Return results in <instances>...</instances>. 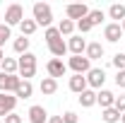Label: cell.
<instances>
[{
  "mask_svg": "<svg viewBox=\"0 0 125 123\" xmlns=\"http://www.w3.org/2000/svg\"><path fill=\"white\" fill-rule=\"evenodd\" d=\"M43 39H46V44H48V48H51V53H53L55 58H60V61H62V56L67 53V44L62 41V36H60V31H58V27H48L46 34H43Z\"/></svg>",
  "mask_w": 125,
  "mask_h": 123,
  "instance_id": "obj_1",
  "label": "cell"
},
{
  "mask_svg": "<svg viewBox=\"0 0 125 123\" xmlns=\"http://www.w3.org/2000/svg\"><path fill=\"white\" fill-rule=\"evenodd\" d=\"M31 15H34V22L36 24H41V27H51V22H53V10H51V5L46 2H36L34 7H31Z\"/></svg>",
  "mask_w": 125,
  "mask_h": 123,
  "instance_id": "obj_2",
  "label": "cell"
},
{
  "mask_svg": "<svg viewBox=\"0 0 125 123\" xmlns=\"http://www.w3.org/2000/svg\"><path fill=\"white\" fill-rule=\"evenodd\" d=\"M19 77L22 80H31V77L36 75V56L34 53H24V56H19Z\"/></svg>",
  "mask_w": 125,
  "mask_h": 123,
  "instance_id": "obj_3",
  "label": "cell"
},
{
  "mask_svg": "<svg viewBox=\"0 0 125 123\" xmlns=\"http://www.w3.org/2000/svg\"><path fill=\"white\" fill-rule=\"evenodd\" d=\"M67 68H70L75 75H87V73L92 70V61H89L87 56H72V58L67 61Z\"/></svg>",
  "mask_w": 125,
  "mask_h": 123,
  "instance_id": "obj_4",
  "label": "cell"
},
{
  "mask_svg": "<svg viewBox=\"0 0 125 123\" xmlns=\"http://www.w3.org/2000/svg\"><path fill=\"white\" fill-rule=\"evenodd\" d=\"M84 77H87V85H89V89L99 92V89L104 87V82H106V70H104V68H92V70H89Z\"/></svg>",
  "mask_w": 125,
  "mask_h": 123,
  "instance_id": "obj_5",
  "label": "cell"
},
{
  "mask_svg": "<svg viewBox=\"0 0 125 123\" xmlns=\"http://www.w3.org/2000/svg\"><path fill=\"white\" fill-rule=\"evenodd\" d=\"M22 19H24V10H22V5L12 2V5L5 10V24H7V27H19Z\"/></svg>",
  "mask_w": 125,
  "mask_h": 123,
  "instance_id": "obj_6",
  "label": "cell"
},
{
  "mask_svg": "<svg viewBox=\"0 0 125 123\" xmlns=\"http://www.w3.org/2000/svg\"><path fill=\"white\" fill-rule=\"evenodd\" d=\"M19 82H22V77L19 75H7V73H0V92L5 94H15L17 87H19Z\"/></svg>",
  "mask_w": 125,
  "mask_h": 123,
  "instance_id": "obj_7",
  "label": "cell"
},
{
  "mask_svg": "<svg viewBox=\"0 0 125 123\" xmlns=\"http://www.w3.org/2000/svg\"><path fill=\"white\" fill-rule=\"evenodd\" d=\"M15 106H17V97H15V94L0 92V118H5V116L15 113Z\"/></svg>",
  "mask_w": 125,
  "mask_h": 123,
  "instance_id": "obj_8",
  "label": "cell"
},
{
  "mask_svg": "<svg viewBox=\"0 0 125 123\" xmlns=\"http://www.w3.org/2000/svg\"><path fill=\"white\" fill-rule=\"evenodd\" d=\"M65 12H67V19L79 22V19H84V17L89 15V7H87L84 2H72V5H67V7H65Z\"/></svg>",
  "mask_w": 125,
  "mask_h": 123,
  "instance_id": "obj_9",
  "label": "cell"
},
{
  "mask_svg": "<svg viewBox=\"0 0 125 123\" xmlns=\"http://www.w3.org/2000/svg\"><path fill=\"white\" fill-rule=\"evenodd\" d=\"M104 39L108 41V44H118L120 39H123V27L118 24V22H111L104 27Z\"/></svg>",
  "mask_w": 125,
  "mask_h": 123,
  "instance_id": "obj_10",
  "label": "cell"
},
{
  "mask_svg": "<svg viewBox=\"0 0 125 123\" xmlns=\"http://www.w3.org/2000/svg\"><path fill=\"white\" fill-rule=\"evenodd\" d=\"M46 70H48V77H53V80H58L67 73V65L60 61V58H53V61L46 63Z\"/></svg>",
  "mask_w": 125,
  "mask_h": 123,
  "instance_id": "obj_11",
  "label": "cell"
},
{
  "mask_svg": "<svg viewBox=\"0 0 125 123\" xmlns=\"http://www.w3.org/2000/svg\"><path fill=\"white\" fill-rule=\"evenodd\" d=\"M96 104L101 106V111H104V109H111L115 104V94L111 92V89H99V92H96Z\"/></svg>",
  "mask_w": 125,
  "mask_h": 123,
  "instance_id": "obj_12",
  "label": "cell"
},
{
  "mask_svg": "<svg viewBox=\"0 0 125 123\" xmlns=\"http://www.w3.org/2000/svg\"><path fill=\"white\" fill-rule=\"evenodd\" d=\"M67 87H70V92H75V94H82L84 89H89L87 77H84V75H72V77H70V82H67Z\"/></svg>",
  "mask_w": 125,
  "mask_h": 123,
  "instance_id": "obj_13",
  "label": "cell"
},
{
  "mask_svg": "<svg viewBox=\"0 0 125 123\" xmlns=\"http://www.w3.org/2000/svg\"><path fill=\"white\" fill-rule=\"evenodd\" d=\"M67 51H70L72 56H82V53L87 51V41H84L82 36H70V41H67Z\"/></svg>",
  "mask_w": 125,
  "mask_h": 123,
  "instance_id": "obj_14",
  "label": "cell"
},
{
  "mask_svg": "<svg viewBox=\"0 0 125 123\" xmlns=\"http://www.w3.org/2000/svg\"><path fill=\"white\" fill-rule=\"evenodd\" d=\"M29 123H48V113L43 106H39V104H34L29 109Z\"/></svg>",
  "mask_w": 125,
  "mask_h": 123,
  "instance_id": "obj_15",
  "label": "cell"
},
{
  "mask_svg": "<svg viewBox=\"0 0 125 123\" xmlns=\"http://www.w3.org/2000/svg\"><path fill=\"white\" fill-rule=\"evenodd\" d=\"M84 56H87L89 61H99V58H104V46H101V41H92V44H87Z\"/></svg>",
  "mask_w": 125,
  "mask_h": 123,
  "instance_id": "obj_16",
  "label": "cell"
},
{
  "mask_svg": "<svg viewBox=\"0 0 125 123\" xmlns=\"http://www.w3.org/2000/svg\"><path fill=\"white\" fill-rule=\"evenodd\" d=\"M39 89H41V94H43V97H51V94H55V92H58V80H53V77H43Z\"/></svg>",
  "mask_w": 125,
  "mask_h": 123,
  "instance_id": "obj_17",
  "label": "cell"
},
{
  "mask_svg": "<svg viewBox=\"0 0 125 123\" xmlns=\"http://www.w3.org/2000/svg\"><path fill=\"white\" fill-rule=\"evenodd\" d=\"M31 94H34V85H31L29 80H22L19 87H17V92H15V97L17 99H29Z\"/></svg>",
  "mask_w": 125,
  "mask_h": 123,
  "instance_id": "obj_18",
  "label": "cell"
},
{
  "mask_svg": "<svg viewBox=\"0 0 125 123\" xmlns=\"http://www.w3.org/2000/svg\"><path fill=\"white\" fill-rule=\"evenodd\" d=\"M79 99V106H84V109H92L94 104H96V92L94 89H84V92L77 97Z\"/></svg>",
  "mask_w": 125,
  "mask_h": 123,
  "instance_id": "obj_19",
  "label": "cell"
},
{
  "mask_svg": "<svg viewBox=\"0 0 125 123\" xmlns=\"http://www.w3.org/2000/svg\"><path fill=\"white\" fill-rule=\"evenodd\" d=\"M120 116H123V113H120L115 106L104 109V111H101V118H104V123H120Z\"/></svg>",
  "mask_w": 125,
  "mask_h": 123,
  "instance_id": "obj_20",
  "label": "cell"
},
{
  "mask_svg": "<svg viewBox=\"0 0 125 123\" xmlns=\"http://www.w3.org/2000/svg\"><path fill=\"white\" fill-rule=\"evenodd\" d=\"M108 17L111 19H118V24H120V22L125 19V5L123 2H113V5L108 7Z\"/></svg>",
  "mask_w": 125,
  "mask_h": 123,
  "instance_id": "obj_21",
  "label": "cell"
},
{
  "mask_svg": "<svg viewBox=\"0 0 125 123\" xmlns=\"http://www.w3.org/2000/svg\"><path fill=\"white\" fill-rule=\"evenodd\" d=\"M0 68H2V73H7V75H17V73H19L17 61H15V58H7V56H5V61L0 63Z\"/></svg>",
  "mask_w": 125,
  "mask_h": 123,
  "instance_id": "obj_22",
  "label": "cell"
},
{
  "mask_svg": "<svg viewBox=\"0 0 125 123\" xmlns=\"http://www.w3.org/2000/svg\"><path fill=\"white\" fill-rule=\"evenodd\" d=\"M12 48H15V53H19V56L29 53V39H27V36H19V39H15Z\"/></svg>",
  "mask_w": 125,
  "mask_h": 123,
  "instance_id": "obj_23",
  "label": "cell"
},
{
  "mask_svg": "<svg viewBox=\"0 0 125 123\" xmlns=\"http://www.w3.org/2000/svg\"><path fill=\"white\" fill-rule=\"evenodd\" d=\"M36 27H39V24H36L34 19H22V24H19V31H22V36H27V39H29L31 34L36 31Z\"/></svg>",
  "mask_w": 125,
  "mask_h": 123,
  "instance_id": "obj_24",
  "label": "cell"
},
{
  "mask_svg": "<svg viewBox=\"0 0 125 123\" xmlns=\"http://www.w3.org/2000/svg\"><path fill=\"white\" fill-rule=\"evenodd\" d=\"M75 22L72 19H62L60 24H58V31H60V36H72V31H75Z\"/></svg>",
  "mask_w": 125,
  "mask_h": 123,
  "instance_id": "obj_25",
  "label": "cell"
},
{
  "mask_svg": "<svg viewBox=\"0 0 125 123\" xmlns=\"http://www.w3.org/2000/svg\"><path fill=\"white\" fill-rule=\"evenodd\" d=\"M104 10H89V15H87V19H89V22H92L94 27H96V24H101V22H104Z\"/></svg>",
  "mask_w": 125,
  "mask_h": 123,
  "instance_id": "obj_26",
  "label": "cell"
},
{
  "mask_svg": "<svg viewBox=\"0 0 125 123\" xmlns=\"http://www.w3.org/2000/svg\"><path fill=\"white\" fill-rule=\"evenodd\" d=\"M7 39H12V29H10L7 24H0V48L5 46Z\"/></svg>",
  "mask_w": 125,
  "mask_h": 123,
  "instance_id": "obj_27",
  "label": "cell"
},
{
  "mask_svg": "<svg viewBox=\"0 0 125 123\" xmlns=\"http://www.w3.org/2000/svg\"><path fill=\"white\" fill-rule=\"evenodd\" d=\"M75 24H77V29L82 31V34H87V31H92V29H94V24L87 19V17H84V19H79V22H75Z\"/></svg>",
  "mask_w": 125,
  "mask_h": 123,
  "instance_id": "obj_28",
  "label": "cell"
},
{
  "mask_svg": "<svg viewBox=\"0 0 125 123\" xmlns=\"http://www.w3.org/2000/svg\"><path fill=\"white\" fill-rule=\"evenodd\" d=\"M62 123H79V116L75 111H65L62 113Z\"/></svg>",
  "mask_w": 125,
  "mask_h": 123,
  "instance_id": "obj_29",
  "label": "cell"
},
{
  "mask_svg": "<svg viewBox=\"0 0 125 123\" xmlns=\"http://www.w3.org/2000/svg\"><path fill=\"white\" fill-rule=\"evenodd\" d=\"M113 65H115L118 70H125V53H115V56H113Z\"/></svg>",
  "mask_w": 125,
  "mask_h": 123,
  "instance_id": "obj_30",
  "label": "cell"
},
{
  "mask_svg": "<svg viewBox=\"0 0 125 123\" xmlns=\"http://www.w3.org/2000/svg\"><path fill=\"white\" fill-rule=\"evenodd\" d=\"M113 106L118 109L120 113H125V94H120V97H115V104H113Z\"/></svg>",
  "mask_w": 125,
  "mask_h": 123,
  "instance_id": "obj_31",
  "label": "cell"
},
{
  "mask_svg": "<svg viewBox=\"0 0 125 123\" xmlns=\"http://www.w3.org/2000/svg\"><path fill=\"white\" fill-rule=\"evenodd\" d=\"M2 123H22V116L19 113H10V116H5Z\"/></svg>",
  "mask_w": 125,
  "mask_h": 123,
  "instance_id": "obj_32",
  "label": "cell"
},
{
  "mask_svg": "<svg viewBox=\"0 0 125 123\" xmlns=\"http://www.w3.org/2000/svg\"><path fill=\"white\" fill-rule=\"evenodd\" d=\"M115 85H118L120 89H125V70H118V75H115Z\"/></svg>",
  "mask_w": 125,
  "mask_h": 123,
  "instance_id": "obj_33",
  "label": "cell"
},
{
  "mask_svg": "<svg viewBox=\"0 0 125 123\" xmlns=\"http://www.w3.org/2000/svg\"><path fill=\"white\" fill-rule=\"evenodd\" d=\"M48 123H62V116H51Z\"/></svg>",
  "mask_w": 125,
  "mask_h": 123,
  "instance_id": "obj_34",
  "label": "cell"
},
{
  "mask_svg": "<svg viewBox=\"0 0 125 123\" xmlns=\"http://www.w3.org/2000/svg\"><path fill=\"white\" fill-rule=\"evenodd\" d=\"M5 61V53H2V48H0V63Z\"/></svg>",
  "mask_w": 125,
  "mask_h": 123,
  "instance_id": "obj_35",
  "label": "cell"
},
{
  "mask_svg": "<svg viewBox=\"0 0 125 123\" xmlns=\"http://www.w3.org/2000/svg\"><path fill=\"white\" fill-rule=\"evenodd\" d=\"M120 27H123V34H125V19H123V22H120Z\"/></svg>",
  "mask_w": 125,
  "mask_h": 123,
  "instance_id": "obj_36",
  "label": "cell"
},
{
  "mask_svg": "<svg viewBox=\"0 0 125 123\" xmlns=\"http://www.w3.org/2000/svg\"><path fill=\"white\" fill-rule=\"evenodd\" d=\"M120 123H125V113H123V116H120Z\"/></svg>",
  "mask_w": 125,
  "mask_h": 123,
  "instance_id": "obj_37",
  "label": "cell"
},
{
  "mask_svg": "<svg viewBox=\"0 0 125 123\" xmlns=\"http://www.w3.org/2000/svg\"><path fill=\"white\" fill-rule=\"evenodd\" d=\"M123 5H125V2H123Z\"/></svg>",
  "mask_w": 125,
  "mask_h": 123,
  "instance_id": "obj_38",
  "label": "cell"
},
{
  "mask_svg": "<svg viewBox=\"0 0 125 123\" xmlns=\"http://www.w3.org/2000/svg\"><path fill=\"white\" fill-rule=\"evenodd\" d=\"M0 123H2V121H0Z\"/></svg>",
  "mask_w": 125,
  "mask_h": 123,
  "instance_id": "obj_39",
  "label": "cell"
}]
</instances>
